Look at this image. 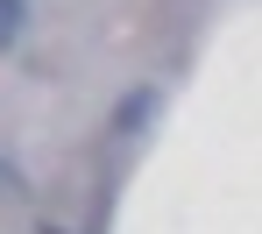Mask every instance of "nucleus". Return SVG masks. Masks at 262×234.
Segmentation results:
<instances>
[{
    "label": "nucleus",
    "instance_id": "f257e3e1",
    "mask_svg": "<svg viewBox=\"0 0 262 234\" xmlns=\"http://www.w3.org/2000/svg\"><path fill=\"white\" fill-rule=\"evenodd\" d=\"M21 22H29V0H0V50L21 43Z\"/></svg>",
    "mask_w": 262,
    "mask_h": 234
},
{
    "label": "nucleus",
    "instance_id": "f03ea898",
    "mask_svg": "<svg viewBox=\"0 0 262 234\" xmlns=\"http://www.w3.org/2000/svg\"><path fill=\"white\" fill-rule=\"evenodd\" d=\"M149 107H156V93H149V86H142L135 99H121V128H128V135L142 128V121H149Z\"/></svg>",
    "mask_w": 262,
    "mask_h": 234
}]
</instances>
